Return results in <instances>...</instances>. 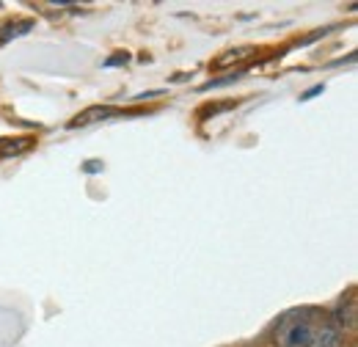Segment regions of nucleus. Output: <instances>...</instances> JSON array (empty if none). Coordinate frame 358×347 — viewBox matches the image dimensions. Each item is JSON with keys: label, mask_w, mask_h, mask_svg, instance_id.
<instances>
[{"label": "nucleus", "mask_w": 358, "mask_h": 347, "mask_svg": "<svg viewBox=\"0 0 358 347\" xmlns=\"http://www.w3.org/2000/svg\"><path fill=\"white\" fill-rule=\"evenodd\" d=\"M320 314H322L320 309H292L275 317L268 328L265 342H270V347H309L312 325Z\"/></svg>", "instance_id": "1"}, {"label": "nucleus", "mask_w": 358, "mask_h": 347, "mask_svg": "<svg viewBox=\"0 0 358 347\" xmlns=\"http://www.w3.org/2000/svg\"><path fill=\"white\" fill-rule=\"evenodd\" d=\"M348 337L328 314H320L312 325V337H309V347H345Z\"/></svg>", "instance_id": "2"}, {"label": "nucleus", "mask_w": 358, "mask_h": 347, "mask_svg": "<svg viewBox=\"0 0 358 347\" xmlns=\"http://www.w3.org/2000/svg\"><path fill=\"white\" fill-rule=\"evenodd\" d=\"M328 317H331V320H334V323H336V325H339L345 334H353V331H356V320H358L356 298H350V295L345 298V295H342V301L336 304V309H334Z\"/></svg>", "instance_id": "3"}, {"label": "nucleus", "mask_w": 358, "mask_h": 347, "mask_svg": "<svg viewBox=\"0 0 358 347\" xmlns=\"http://www.w3.org/2000/svg\"><path fill=\"white\" fill-rule=\"evenodd\" d=\"M119 111L116 108H110V105H91L86 111H80L72 122H69V130H75V127H89L94 122H102V119H110V116H116Z\"/></svg>", "instance_id": "4"}, {"label": "nucleus", "mask_w": 358, "mask_h": 347, "mask_svg": "<svg viewBox=\"0 0 358 347\" xmlns=\"http://www.w3.org/2000/svg\"><path fill=\"white\" fill-rule=\"evenodd\" d=\"M248 52H254V47H237V50H229V52H224V58H218L213 66H215V69H224V66H229L231 61H243Z\"/></svg>", "instance_id": "5"}, {"label": "nucleus", "mask_w": 358, "mask_h": 347, "mask_svg": "<svg viewBox=\"0 0 358 347\" xmlns=\"http://www.w3.org/2000/svg\"><path fill=\"white\" fill-rule=\"evenodd\" d=\"M243 78V69L240 72H229L226 78H221V80H207L204 86H201V91H210V88H221V86H226V83H234V80H240Z\"/></svg>", "instance_id": "6"}, {"label": "nucleus", "mask_w": 358, "mask_h": 347, "mask_svg": "<svg viewBox=\"0 0 358 347\" xmlns=\"http://www.w3.org/2000/svg\"><path fill=\"white\" fill-rule=\"evenodd\" d=\"M130 61V52H113V58L105 61V66H119V64H127Z\"/></svg>", "instance_id": "7"}, {"label": "nucleus", "mask_w": 358, "mask_h": 347, "mask_svg": "<svg viewBox=\"0 0 358 347\" xmlns=\"http://www.w3.org/2000/svg\"><path fill=\"white\" fill-rule=\"evenodd\" d=\"M322 88H325V86H314V88H309L306 94H301V99H309V97H314V94H322Z\"/></svg>", "instance_id": "8"}]
</instances>
